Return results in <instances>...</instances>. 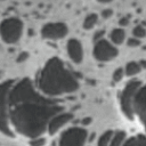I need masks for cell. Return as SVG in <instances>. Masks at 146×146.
Listing matches in <instances>:
<instances>
[{
    "mask_svg": "<svg viewBox=\"0 0 146 146\" xmlns=\"http://www.w3.org/2000/svg\"><path fill=\"white\" fill-rule=\"evenodd\" d=\"M63 106L38 94L30 79H22L9 92V119L17 132L32 139L40 137Z\"/></svg>",
    "mask_w": 146,
    "mask_h": 146,
    "instance_id": "1",
    "label": "cell"
},
{
    "mask_svg": "<svg viewBox=\"0 0 146 146\" xmlns=\"http://www.w3.org/2000/svg\"><path fill=\"white\" fill-rule=\"evenodd\" d=\"M38 84L40 90L47 96H60L70 94L79 88V82L63 62L57 58H50L40 72Z\"/></svg>",
    "mask_w": 146,
    "mask_h": 146,
    "instance_id": "2",
    "label": "cell"
},
{
    "mask_svg": "<svg viewBox=\"0 0 146 146\" xmlns=\"http://www.w3.org/2000/svg\"><path fill=\"white\" fill-rule=\"evenodd\" d=\"M14 86L13 80H7L0 83V131L9 137H14L9 128V92Z\"/></svg>",
    "mask_w": 146,
    "mask_h": 146,
    "instance_id": "3",
    "label": "cell"
},
{
    "mask_svg": "<svg viewBox=\"0 0 146 146\" xmlns=\"http://www.w3.org/2000/svg\"><path fill=\"white\" fill-rule=\"evenodd\" d=\"M140 87H141V82L139 80H131L124 86V88L120 94V106H121L122 113L129 120H132L135 117L133 99H135L136 92L139 90Z\"/></svg>",
    "mask_w": 146,
    "mask_h": 146,
    "instance_id": "4",
    "label": "cell"
},
{
    "mask_svg": "<svg viewBox=\"0 0 146 146\" xmlns=\"http://www.w3.org/2000/svg\"><path fill=\"white\" fill-rule=\"evenodd\" d=\"M23 33V23L16 17H9L0 24V36L7 43L17 42Z\"/></svg>",
    "mask_w": 146,
    "mask_h": 146,
    "instance_id": "5",
    "label": "cell"
},
{
    "mask_svg": "<svg viewBox=\"0 0 146 146\" xmlns=\"http://www.w3.org/2000/svg\"><path fill=\"white\" fill-rule=\"evenodd\" d=\"M88 133L83 128H70L59 138V146H84Z\"/></svg>",
    "mask_w": 146,
    "mask_h": 146,
    "instance_id": "6",
    "label": "cell"
},
{
    "mask_svg": "<svg viewBox=\"0 0 146 146\" xmlns=\"http://www.w3.org/2000/svg\"><path fill=\"white\" fill-rule=\"evenodd\" d=\"M117 54H119V50L105 39H102L95 43L94 57L99 62L112 60L117 56Z\"/></svg>",
    "mask_w": 146,
    "mask_h": 146,
    "instance_id": "7",
    "label": "cell"
},
{
    "mask_svg": "<svg viewBox=\"0 0 146 146\" xmlns=\"http://www.w3.org/2000/svg\"><path fill=\"white\" fill-rule=\"evenodd\" d=\"M67 26L64 23H48L42 26L41 35L48 40H59L67 34Z\"/></svg>",
    "mask_w": 146,
    "mask_h": 146,
    "instance_id": "8",
    "label": "cell"
},
{
    "mask_svg": "<svg viewBox=\"0 0 146 146\" xmlns=\"http://www.w3.org/2000/svg\"><path fill=\"white\" fill-rule=\"evenodd\" d=\"M133 112L135 115L140 117V120L146 115V84L141 86L135 95Z\"/></svg>",
    "mask_w": 146,
    "mask_h": 146,
    "instance_id": "9",
    "label": "cell"
},
{
    "mask_svg": "<svg viewBox=\"0 0 146 146\" xmlns=\"http://www.w3.org/2000/svg\"><path fill=\"white\" fill-rule=\"evenodd\" d=\"M67 54L72 62L79 64L83 59V49L82 44L76 39H70L67 42Z\"/></svg>",
    "mask_w": 146,
    "mask_h": 146,
    "instance_id": "10",
    "label": "cell"
},
{
    "mask_svg": "<svg viewBox=\"0 0 146 146\" xmlns=\"http://www.w3.org/2000/svg\"><path fill=\"white\" fill-rule=\"evenodd\" d=\"M73 119V114L65 112V113H59L56 116H54L49 124H48V131L50 135H54L55 132H57L64 124H66L68 121H71Z\"/></svg>",
    "mask_w": 146,
    "mask_h": 146,
    "instance_id": "11",
    "label": "cell"
},
{
    "mask_svg": "<svg viewBox=\"0 0 146 146\" xmlns=\"http://www.w3.org/2000/svg\"><path fill=\"white\" fill-rule=\"evenodd\" d=\"M123 146H146V136L136 135L125 140Z\"/></svg>",
    "mask_w": 146,
    "mask_h": 146,
    "instance_id": "12",
    "label": "cell"
},
{
    "mask_svg": "<svg viewBox=\"0 0 146 146\" xmlns=\"http://www.w3.org/2000/svg\"><path fill=\"white\" fill-rule=\"evenodd\" d=\"M110 38H111V41H112L113 43L120 44V43L123 42V40H124V38H125V33H124V31H123L122 29L117 27V29L112 30V32H111V34H110Z\"/></svg>",
    "mask_w": 146,
    "mask_h": 146,
    "instance_id": "13",
    "label": "cell"
},
{
    "mask_svg": "<svg viewBox=\"0 0 146 146\" xmlns=\"http://www.w3.org/2000/svg\"><path fill=\"white\" fill-rule=\"evenodd\" d=\"M125 137H127V135H125V132L122 131V130H119V131L114 132L110 146H123V144H124L125 140H127Z\"/></svg>",
    "mask_w": 146,
    "mask_h": 146,
    "instance_id": "14",
    "label": "cell"
},
{
    "mask_svg": "<svg viewBox=\"0 0 146 146\" xmlns=\"http://www.w3.org/2000/svg\"><path fill=\"white\" fill-rule=\"evenodd\" d=\"M113 135H114V133H113L112 130H107V131H105L104 133H102V136H100L99 139H98L97 146H110Z\"/></svg>",
    "mask_w": 146,
    "mask_h": 146,
    "instance_id": "15",
    "label": "cell"
},
{
    "mask_svg": "<svg viewBox=\"0 0 146 146\" xmlns=\"http://www.w3.org/2000/svg\"><path fill=\"white\" fill-rule=\"evenodd\" d=\"M140 71V65L139 63L136 62H129L125 66V74L128 76H133L136 74H138Z\"/></svg>",
    "mask_w": 146,
    "mask_h": 146,
    "instance_id": "16",
    "label": "cell"
},
{
    "mask_svg": "<svg viewBox=\"0 0 146 146\" xmlns=\"http://www.w3.org/2000/svg\"><path fill=\"white\" fill-rule=\"evenodd\" d=\"M98 21V16L96 14H89L86 18H84V22H83V29L84 30H90L95 26V24L97 23Z\"/></svg>",
    "mask_w": 146,
    "mask_h": 146,
    "instance_id": "17",
    "label": "cell"
},
{
    "mask_svg": "<svg viewBox=\"0 0 146 146\" xmlns=\"http://www.w3.org/2000/svg\"><path fill=\"white\" fill-rule=\"evenodd\" d=\"M132 34H133V38H136V39L145 38L146 36V29L143 25H137V26L133 27Z\"/></svg>",
    "mask_w": 146,
    "mask_h": 146,
    "instance_id": "18",
    "label": "cell"
},
{
    "mask_svg": "<svg viewBox=\"0 0 146 146\" xmlns=\"http://www.w3.org/2000/svg\"><path fill=\"white\" fill-rule=\"evenodd\" d=\"M44 144H46V138L43 137H38L34 139H31L30 141L31 146H44Z\"/></svg>",
    "mask_w": 146,
    "mask_h": 146,
    "instance_id": "19",
    "label": "cell"
},
{
    "mask_svg": "<svg viewBox=\"0 0 146 146\" xmlns=\"http://www.w3.org/2000/svg\"><path fill=\"white\" fill-rule=\"evenodd\" d=\"M122 78H123V70L122 68H116L113 72V81L114 82H119Z\"/></svg>",
    "mask_w": 146,
    "mask_h": 146,
    "instance_id": "20",
    "label": "cell"
},
{
    "mask_svg": "<svg viewBox=\"0 0 146 146\" xmlns=\"http://www.w3.org/2000/svg\"><path fill=\"white\" fill-rule=\"evenodd\" d=\"M127 43L129 47H138L140 44V41H139V39H136V38H129Z\"/></svg>",
    "mask_w": 146,
    "mask_h": 146,
    "instance_id": "21",
    "label": "cell"
},
{
    "mask_svg": "<svg viewBox=\"0 0 146 146\" xmlns=\"http://www.w3.org/2000/svg\"><path fill=\"white\" fill-rule=\"evenodd\" d=\"M104 34H105V31L104 30H99V31H97L95 34H94V40L97 42V41H99V40H102V38L104 36Z\"/></svg>",
    "mask_w": 146,
    "mask_h": 146,
    "instance_id": "22",
    "label": "cell"
},
{
    "mask_svg": "<svg viewBox=\"0 0 146 146\" xmlns=\"http://www.w3.org/2000/svg\"><path fill=\"white\" fill-rule=\"evenodd\" d=\"M113 15V10L111 9V8H107V9H104L103 11H102V16H103V18H110L111 16Z\"/></svg>",
    "mask_w": 146,
    "mask_h": 146,
    "instance_id": "23",
    "label": "cell"
},
{
    "mask_svg": "<svg viewBox=\"0 0 146 146\" xmlns=\"http://www.w3.org/2000/svg\"><path fill=\"white\" fill-rule=\"evenodd\" d=\"M27 58H29V54H27V52H22L21 55H18L17 62H18V63H22V62H24V60L27 59Z\"/></svg>",
    "mask_w": 146,
    "mask_h": 146,
    "instance_id": "24",
    "label": "cell"
},
{
    "mask_svg": "<svg viewBox=\"0 0 146 146\" xmlns=\"http://www.w3.org/2000/svg\"><path fill=\"white\" fill-rule=\"evenodd\" d=\"M119 24H120L121 26H127V25L129 24V18H128V17H122V18H120Z\"/></svg>",
    "mask_w": 146,
    "mask_h": 146,
    "instance_id": "25",
    "label": "cell"
},
{
    "mask_svg": "<svg viewBox=\"0 0 146 146\" xmlns=\"http://www.w3.org/2000/svg\"><path fill=\"white\" fill-rule=\"evenodd\" d=\"M91 121H92V120H91V117H84V119H82V121H81V122H82V124H83V125H88V124H90V123H91Z\"/></svg>",
    "mask_w": 146,
    "mask_h": 146,
    "instance_id": "26",
    "label": "cell"
},
{
    "mask_svg": "<svg viewBox=\"0 0 146 146\" xmlns=\"http://www.w3.org/2000/svg\"><path fill=\"white\" fill-rule=\"evenodd\" d=\"M139 65H140V67L146 68V60H145V59H141V60L139 62Z\"/></svg>",
    "mask_w": 146,
    "mask_h": 146,
    "instance_id": "27",
    "label": "cell"
},
{
    "mask_svg": "<svg viewBox=\"0 0 146 146\" xmlns=\"http://www.w3.org/2000/svg\"><path fill=\"white\" fill-rule=\"evenodd\" d=\"M141 122H143V124H144V127H145V130H146V115L141 119Z\"/></svg>",
    "mask_w": 146,
    "mask_h": 146,
    "instance_id": "28",
    "label": "cell"
}]
</instances>
